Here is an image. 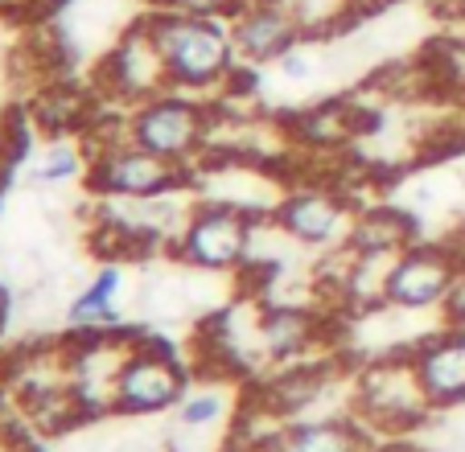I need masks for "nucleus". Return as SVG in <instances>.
Instances as JSON below:
<instances>
[{
    "label": "nucleus",
    "instance_id": "nucleus-1",
    "mask_svg": "<svg viewBox=\"0 0 465 452\" xmlns=\"http://www.w3.org/2000/svg\"><path fill=\"white\" fill-rule=\"evenodd\" d=\"M144 17H149L153 34H157V45L169 66V83L177 91L214 99L243 70L235 42H231L227 17H198V13L161 9V5L153 13H144Z\"/></svg>",
    "mask_w": 465,
    "mask_h": 452
},
{
    "label": "nucleus",
    "instance_id": "nucleus-2",
    "mask_svg": "<svg viewBox=\"0 0 465 452\" xmlns=\"http://www.w3.org/2000/svg\"><path fill=\"white\" fill-rule=\"evenodd\" d=\"M351 411L379 436H408L432 416V403L416 374L412 349H387L351 370Z\"/></svg>",
    "mask_w": 465,
    "mask_h": 452
},
{
    "label": "nucleus",
    "instance_id": "nucleus-3",
    "mask_svg": "<svg viewBox=\"0 0 465 452\" xmlns=\"http://www.w3.org/2000/svg\"><path fill=\"white\" fill-rule=\"evenodd\" d=\"M211 128H214V99L190 95V91H177V87L128 107L132 144L177 161L185 169L203 165L206 148H211Z\"/></svg>",
    "mask_w": 465,
    "mask_h": 452
},
{
    "label": "nucleus",
    "instance_id": "nucleus-4",
    "mask_svg": "<svg viewBox=\"0 0 465 452\" xmlns=\"http://www.w3.org/2000/svg\"><path fill=\"white\" fill-rule=\"evenodd\" d=\"M193 383V370L169 341L136 333L132 354L124 362L120 378H115L112 395V416L120 419H157L177 411Z\"/></svg>",
    "mask_w": 465,
    "mask_h": 452
},
{
    "label": "nucleus",
    "instance_id": "nucleus-5",
    "mask_svg": "<svg viewBox=\"0 0 465 452\" xmlns=\"http://www.w3.org/2000/svg\"><path fill=\"white\" fill-rule=\"evenodd\" d=\"M83 185L99 201H149L177 190H193V169L157 157V152L132 144V140H120V144L91 152V169Z\"/></svg>",
    "mask_w": 465,
    "mask_h": 452
},
{
    "label": "nucleus",
    "instance_id": "nucleus-6",
    "mask_svg": "<svg viewBox=\"0 0 465 452\" xmlns=\"http://www.w3.org/2000/svg\"><path fill=\"white\" fill-rule=\"evenodd\" d=\"M252 239H255V218L239 214L219 201H203L193 206L190 222H185L182 239L173 243V263L190 271H206V276H243L252 263Z\"/></svg>",
    "mask_w": 465,
    "mask_h": 452
},
{
    "label": "nucleus",
    "instance_id": "nucleus-7",
    "mask_svg": "<svg viewBox=\"0 0 465 452\" xmlns=\"http://www.w3.org/2000/svg\"><path fill=\"white\" fill-rule=\"evenodd\" d=\"M169 87L173 83H169L165 54H161L149 17H132L124 25V34L112 37V45L99 54L95 91L104 99H112L115 107H136Z\"/></svg>",
    "mask_w": 465,
    "mask_h": 452
},
{
    "label": "nucleus",
    "instance_id": "nucleus-8",
    "mask_svg": "<svg viewBox=\"0 0 465 452\" xmlns=\"http://www.w3.org/2000/svg\"><path fill=\"white\" fill-rule=\"evenodd\" d=\"M354 214H359V206H354V198L342 190V185L309 177V182L289 185V193H284V201L276 206L272 222L281 226L297 247L325 255V251L346 247Z\"/></svg>",
    "mask_w": 465,
    "mask_h": 452
},
{
    "label": "nucleus",
    "instance_id": "nucleus-9",
    "mask_svg": "<svg viewBox=\"0 0 465 452\" xmlns=\"http://www.w3.org/2000/svg\"><path fill=\"white\" fill-rule=\"evenodd\" d=\"M289 185V169L260 165V161L243 157H206L203 165H193V193L198 198L231 206L239 214L255 218V222H268L276 214Z\"/></svg>",
    "mask_w": 465,
    "mask_h": 452
},
{
    "label": "nucleus",
    "instance_id": "nucleus-10",
    "mask_svg": "<svg viewBox=\"0 0 465 452\" xmlns=\"http://www.w3.org/2000/svg\"><path fill=\"white\" fill-rule=\"evenodd\" d=\"M465 268V255L449 243H420L416 239L408 251H400L387 271V292L383 309L395 313H429L440 309V300L449 296L457 271Z\"/></svg>",
    "mask_w": 465,
    "mask_h": 452
},
{
    "label": "nucleus",
    "instance_id": "nucleus-11",
    "mask_svg": "<svg viewBox=\"0 0 465 452\" xmlns=\"http://www.w3.org/2000/svg\"><path fill=\"white\" fill-rule=\"evenodd\" d=\"M227 29L243 70H268L301 42H309L289 0H239L227 17Z\"/></svg>",
    "mask_w": 465,
    "mask_h": 452
},
{
    "label": "nucleus",
    "instance_id": "nucleus-12",
    "mask_svg": "<svg viewBox=\"0 0 465 452\" xmlns=\"http://www.w3.org/2000/svg\"><path fill=\"white\" fill-rule=\"evenodd\" d=\"M330 321L322 305H263L255 309V354L268 370L317 358L330 341Z\"/></svg>",
    "mask_w": 465,
    "mask_h": 452
},
{
    "label": "nucleus",
    "instance_id": "nucleus-13",
    "mask_svg": "<svg viewBox=\"0 0 465 452\" xmlns=\"http://www.w3.org/2000/svg\"><path fill=\"white\" fill-rule=\"evenodd\" d=\"M132 341H136V333H128L124 325L120 329H107V333L66 338V346H71V387L91 419L112 416L115 378H120L124 362H128V354H132Z\"/></svg>",
    "mask_w": 465,
    "mask_h": 452
},
{
    "label": "nucleus",
    "instance_id": "nucleus-14",
    "mask_svg": "<svg viewBox=\"0 0 465 452\" xmlns=\"http://www.w3.org/2000/svg\"><path fill=\"white\" fill-rule=\"evenodd\" d=\"M412 362L424 383V395L437 411L465 403V329L440 325L437 333L412 341Z\"/></svg>",
    "mask_w": 465,
    "mask_h": 452
},
{
    "label": "nucleus",
    "instance_id": "nucleus-15",
    "mask_svg": "<svg viewBox=\"0 0 465 452\" xmlns=\"http://www.w3.org/2000/svg\"><path fill=\"white\" fill-rule=\"evenodd\" d=\"M379 436L354 411H325V416L289 419L268 440V452H375Z\"/></svg>",
    "mask_w": 465,
    "mask_h": 452
},
{
    "label": "nucleus",
    "instance_id": "nucleus-16",
    "mask_svg": "<svg viewBox=\"0 0 465 452\" xmlns=\"http://www.w3.org/2000/svg\"><path fill=\"white\" fill-rule=\"evenodd\" d=\"M420 239V226L400 206H359L354 226L346 235L351 255H400Z\"/></svg>",
    "mask_w": 465,
    "mask_h": 452
},
{
    "label": "nucleus",
    "instance_id": "nucleus-17",
    "mask_svg": "<svg viewBox=\"0 0 465 452\" xmlns=\"http://www.w3.org/2000/svg\"><path fill=\"white\" fill-rule=\"evenodd\" d=\"M231 383H235L231 374H206L203 383L193 378L185 399L177 403V411H173V424L185 427V432H198V436L214 432L219 424H235L247 395H239Z\"/></svg>",
    "mask_w": 465,
    "mask_h": 452
},
{
    "label": "nucleus",
    "instance_id": "nucleus-18",
    "mask_svg": "<svg viewBox=\"0 0 465 452\" xmlns=\"http://www.w3.org/2000/svg\"><path fill=\"white\" fill-rule=\"evenodd\" d=\"M95 115H99L95 95L87 99V91L71 87V83H62V79H45L42 91L29 99V120L45 136H83Z\"/></svg>",
    "mask_w": 465,
    "mask_h": 452
},
{
    "label": "nucleus",
    "instance_id": "nucleus-19",
    "mask_svg": "<svg viewBox=\"0 0 465 452\" xmlns=\"http://www.w3.org/2000/svg\"><path fill=\"white\" fill-rule=\"evenodd\" d=\"M124 263H107L71 305H66V333L83 338V333H107L120 329V288H124Z\"/></svg>",
    "mask_w": 465,
    "mask_h": 452
},
{
    "label": "nucleus",
    "instance_id": "nucleus-20",
    "mask_svg": "<svg viewBox=\"0 0 465 452\" xmlns=\"http://www.w3.org/2000/svg\"><path fill=\"white\" fill-rule=\"evenodd\" d=\"M91 169V148L83 136H50L42 148V157L34 165V185L37 190H62L71 182H87Z\"/></svg>",
    "mask_w": 465,
    "mask_h": 452
},
{
    "label": "nucleus",
    "instance_id": "nucleus-21",
    "mask_svg": "<svg viewBox=\"0 0 465 452\" xmlns=\"http://www.w3.org/2000/svg\"><path fill=\"white\" fill-rule=\"evenodd\" d=\"M440 325H449V329H465V268L457 271L453 288H449V296L440 300Z\"/></svg>",
    "mask_w": 465,
    "mask_h": 452
},
{
    "label": "nucleus",
    "instance_id": "nucleus-22",
    "mask_svg": "<svg viewBox=\"0 0 465 452\" xmlns=\"http://www.w3.org/2000/svg\"><path fill=\"white\" fill-rule=\"evenodd\" d=\"M400 0H354V13L359 17H375V13H383V9H395Z\"/></svg>",
    "mask_w": 465,
    "mask_h": 452
},
{
    "label": "nucleus",
    "instance_id": "nucleus-23",
    "mask_svg": "<svg viewBox=\"0 0 465 452\" xmlns=\"http://www.w3.org/2000/svg\"><path fill=\"white\" fill-rule=\"evenodd\" d=\"M0 452H34L29 440H17V436H0Z\"/></svg>",
    "mask_w": 465,
    "mask_h": 452
},
{
    "label": "nucleus",
    "instance_id": "nucleus-24",
    "mask_svg": "<svg viewBox=\"0 0 465 452\" xmlns=\"http://www.w3.org/2000/svg\"><path fill=\"white\" fill-rule=\"evenodd\" d=\"M375 452H412V448H404V444H379Z\"/></svg>",
    "mask_w": 465,
    "mask_h": 452
},
{
    "label": "nucleus",
    "instance_id": "nucleus-25",
    "mask_svg": "<svg viewBox=\"0 0 465 452\" xmlns=\"http://www.w3.org/2000/svg\"><path fill=\"white\" fill-rule=\"evenodd\" d=\"M0 185H5V165H0Z\"/></svg>",
    "mask_w": 465,
    "mask_h": 452
}]
</instances>
